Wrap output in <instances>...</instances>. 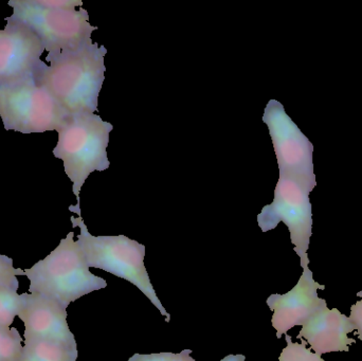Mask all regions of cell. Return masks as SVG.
Masks as SVG:
<instances>
[{
  "label": "cell",
  "instance_id": "cell-1",
  "mask_svg": "<svg viewBox=\"0 0 362 361\" xmlns=\"http://www.w3.org/2000/svg\"><path fill=\"white\" fill-rule=\"evenodd\" d=\"M107 49L90 42L74 50L49 53L34 80L49 91L69 114H95L105 80Z\"/></svg>",
  "mask_w": 362,
  "mask_h": 361
},
{
  "label": "cell",
  "instance_id": "cell-2",
  "mask_svg": "<svg viewBox=\"0 0 362 361\" xmlns=\"http://www.w3.org/2000/svg\"><path fill=\"white\" fill-rule=\"evenodd\" d=\"M13 14L42 40L49 53L74 50L93 42L91 34L98 27L89 23V15L81 0H11Z\"/></svg>",
  "mask_w": 362,
  "mask_h": 361
},
{
  "label": "cell",
  "instance_id": "cell-3",
  "mask_svg": "<svg viewBox=\"0 0 362 361\" xmlns=\"http://www.w3.org/2000/svg\"><path fill=\"white\" fill-rule=\"evenodd\" d=\"M112 129V123L106 122L99 114L84 112L70 114L57 131L59 141L53 155L63 160L66 175L74 184L76 208H81L80 193L88 176L110 167L107 146Z\"/></svg>",
  "mask_w": 362,
  "mask_h": 361
},
{
  "label": "cell",
  "instance_id": "cell-4",
  "mask_svg": "<svg viewBox=\"0 0 362 361\" xmlns=\"http://www.w3.org/2000/svg\"><path fill=\"white\" fill-rule=\"evenodd\" d=\"M74 233H68L59 245L29 269H25L30 280L29 292H38L54 299L66 309L68 305L85 295L103 290L107 282L89 271L88 264Z\"/></svg>",
  "mask_w": 362,
  "mask_h": 361
},
{
  "label": "cell",
  "instance_id": "cell-5",
  "mask_svg": "<svg viewBox=\"0 0 362 361\" xmlns=\"http://www.w3.org/2000/svg\"><path fill=\"white\" fill-rule=\"evenodd\" d=\"M70 220L74 228H80L78 243L89 268L102 269L134 284L165 317V321L170 322L171 315L157 297L144 265L146 246L125 235L93 237L89 233L82 215L71 216Z\"/></svg>",
  "mask_w": 362,
  "mask_h": 361
},
{
  "label": "cell",
  "instance_id": "cell-6",
  "mask_svg": "<svg viewBox=\"0 0 362 361\" xmlns=\"http://www.w3.org/2000/svg\"><path fill=\"white\" fill-rule=\"evenodd\" d=\"M69 116L34 78L0 87V118L6 131L21 134L57 131Z\"/></svg>",
  "mask_w": 362,
  "mask_h": 361
},
{
  "label": "cell",
  "instance_id": "cell-7",
  "mask_svg": "<svg viewBox=\"0 0 362 361\" xmlns=\"http://www.w3.org/2000/svg\"><path fill=\"white\" fill-rule=\"evenodd\" d=\"M312 191L297 180L280 176L272 203L265 206L257 215V224L263 232L284 223L291 233L295 251L301 259V266L310 264L308 250L313 235V210L310 201Z\"/></svg>",
  "mask_w": 362,
  "mask_h": 361
},
{
  "label": "cell",
  "instance_id": "cell-8",
  "mask_svg": "<svg viewBox=\"0 0 362 361\" xmlns=\"http://www.w3.org/2000/svg\"><path fill=\"white\" fill-rule=\"evenodd\" d=\"M263 122L269 129L278 160L280 176L297 180L310 191L316 187L314 173V146L300 131L284 106L270 100L264 110Z\"/></svg>",
  "mask_w": 362,
  "mask_h": 361
},
{
  "label": "cell",
  "instance_id": "cell-9",
  "mask_svg": "<svg viewBox=\"0 0 362 361\" xmlns=\"http://www.w3.org/2000/svg\"><path fill=\"white\" fill-rule=\"evenodd\" d=\"M6 21V28L0 30V87L34 78L46 51L40 38L25 23L8 17Z\"/></svg>",
  "mask_w": 362,
  "mask_h": 361
},
{
  "label": "cell",
  "instance_id": "cell-10",
  "mask_svg": "<svg viewBox=\"0 0 362 361\" xmlns=\"http://www.w3.org/2000/svg\"><path fill=\"white\" fill-rule=\"evenodd\" d=\"M303 273L297 285L285 295H272L267 305L274 312L272 326L279 339L291 329L303 326L319 309L327 305L325 299L319 298L318 290L325 286L315 281L308 265L302 267Z\"/></svg>",
  "mask_w": 362,
  "mask_h": 361
},
{
  "label": "cell",
  "instance_id": "cell-11",
  "mask_svg": "<svg viewBox=\"0 0 362 361\" xmlns=\"http://www.w3.org/2000/svg\"><path fill=\"white\" fill-rule=\"evenodd\" d=\"M18 318L25 324V341H52L76 345L68 326L67 311L50 297L38 292L25 294Z\"/></svg>",
  "mask_w": 362,
  "mask_h": 361
},
{
  "label": "cell",
  "instance_id": "cell-12",
  "mask_svg": "<svg viewBox=\"0 0 362 361\" xmlns=\"http://www.w3.org/2000/svg\"><path fill=\"white\" fill-rule=\"evenodd\" d=\"M354 324L339 309H329L327 305L319 309L302 326L298 339H305L318 355L333 352H349L356 343L349 334L354 332Z\"/></svg>",
  "mask_w": 362,
  "mask_h": 361
},
{
  "label": "cell",
  "instance_id": "cell-13",
  "mask_svg": "<svg viewBox=\"0 0 362 361\" xmlns=\"http://www.w3.org/2000/svg\"><path fill=\"white\" fill-rule=\"evenodd\" d=\"M76 345L52 341H25L18 361H76Z\"/></svg>",
  "mask_w": 362,
  "mask_h": 361
},
{
  "label": "cell",
  "instance_id": "cell-14",
  "mask_svg": "<svg viewBox=\"0 0 362 361\" xmlns=\"http://www.w3.org/2000/svg\"><path fill=\"white\" fill-rule=\"evenodd\" d=\"M25 300V294L18 295L17 290L0 286V328H10L23 309Z\"/></svg>",
  "mask_w": 362,
  "mask_h": 361
},
{
  "label": "cell",
  "instance_id": "cell-15",
  "mask_svg": "<svg viewBox=\"0 0 362 361\" xmlns=\"http://www.w3.org/2000/svg\"><path fill=\"white\" fill-rule=\"evenodd\" d=\"M23 338L15 328H0V361H18L23 354Z\"/></svg>",
  "mask_w": 362,
  "mask_h": 361
},
{
  "label": "cell",
  "instance_id": "cell-16",
  "mask_svg": "<svg viewBox=\"0 0 362 361\" xmlns=\"http://www.w3.org/2000/svg\"><path fill=\"white\" fill-rule=\"evenodd\" d=\"M287 347L283 349L279 361H325L318 354L313 353L306 348L305 341L301 343H293V339L289 335H285Z\"/></svg>",
  "mask_w": 362,
  "mask_h": 361
},
{
  "label": "cell",
  "instance_id": "cell-17",
  "mask_svg": "<svg viewBox=\"0 0 362 361\" xmlns=\"http://www.w3.org/2000/svg\"><path fill=\"white\" fill-rule=\"evenodd\" d=\"M23 275H25V271L13 266L12 259L0 254V286L17 290L19 288L17 276Z\"/></svg>",
  "mask_w": 362,
  "mask_h": 361
},
{
  "label": "cell",
  "instance_id": "cell-18",
  "mask_svg": "<svg viewBox=\"0 0 362 361\" xmlns=\"http://www.w3.org/2000/svg\"><path fill=\"white\" fill-rule=\"evenodd\" d=\"M191 353V350H183L180 353L135 354L129 361H196Z\"/></svg>",
  "mask_w": 362,
  "mask_h": 361
},
{
  "label": "cell",
  "instance_id": "cell-19",
  "mask_svg": "<svg viewBox=\"0 0 362 361\" xmlns=\"http://www.w3.org/2000/svg\"><path fill=\"white\" fill-rule=\"evenodd\" d=\"M357 296L361 298V300L352 305V307H351V316L349 318H350L352 324H354L355 330L357 331L359 339L362 341V290L357 294Z\"/></svg>",
  "mask_w": 362,
  "mask_h": 361
},
{
  "label": "cell",
  "instance_id": "cell-20",
  "mask_svg": "<svg viewBox=\"0 0 362 361\" xmlns=\"http://www.w3.org/2000/svg\"><path fill=\"white\" fill-rule=\"evenodd\" d=\"M246 357L244 355H228L221 361H245Z\"/></svg>",
  "mask_w": 362,
  "mask_h": 361
}]
</instances>
